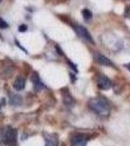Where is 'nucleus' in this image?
I'll list each match as a JSON object with an SVG mask.
<instances>
[{"label":"nucleus","mask_w":130,"mask_h":146,"mask_svg":"<svg viewBox=\"0 0 130 146\" xmlns=\"http://www.w3.org/2000/svg\"><path fill=\"white\" fill-rule=\"evenodd\" d=\"M8 27H9L8 23H7L3 19L0 18V28H1V29H4V28H7Z\"/></svg>","instance_id":"nucleus-13"},{"label":"nucleus","mask_w":130,"mask_h":146,"mask_svg":"<svg viewBox=\"0 0 130 146\" xmlns=\"http://www.w3.org/2000/svg\"><path fill=\"white\" fill-rule=\"evenodd\" d=\"M10 103L12 105H18L22 103V96H18V95H14L11 96V100H10Z\"/></svg>","instance_id":"nucleus-10"},{"label":"nucleus","mask_w":130,"mask_h":146,"mask_svg":"<svg viewBox=\"0 0 130 146\" xmlns=\"http://www.w3.org/2000/svg\"><path fill=\"white\" fill-rule=\"evenodd\" d=\"M124 66H125V67H126V68H127V69H128V70H129V71H130V63H127V64H125V65H124Z\"/></svg>","instance_id":"nucleus-17"},{"label":"nucleus","mask_w":130,"mask_h":146,"mask_svg":"<svg viewBox=\"0 0 130 146\" xmlns=\"http://www.w3.org/2000/svg\"><path fill=\"white\" fill-rule=\"evenodd\" d=\"M18 30H20V32H24L27 30V27L25 25H20V27H18Z\"/></svg>","instance_id":"nucleus-15"},{"label":"nucleus","mask_w":130,"mask_h":146,"mask_svg":"<svg viewBox=\"0 0 130 146\" xmlns=\"http://www.w3.org/2000/svg\"><path fill=\"white\" fill-rule=\"evenodd\" d=\"M58 137L56 135H51L46 139V146H57Z\"/></svg>","instance_id":"nucleus-7"},{"label":"nucleus","mask_w":130,"mask_h":146,"mask_svg":"<svg viewBox=\"0 0 130 146\" xmlns=\"http://www.w3.org/2000/svg\"><path fill=\"white\" fill-rule=\"evenodd\" d=\"M24 87H25V81L22 78H18L15 81V83H14V88L16 91H22L24 89Z\"/></svg>","instance_id":"nucleus-8"},{"label":"nucleus","mask_w":130,"mask_h":146,"mask_svg":"<svg viewBox=\"0 0 130 146\" xmlns=\"http://www.w3.org/2000/svg\"><path fill=\"white\" fill-rule=\"evenodd\" d=\"M88 105L95 114L100 117H107L111 112V103L105 98H96L89 100Z\"/></svg>","instance_id":"nucleus-1"},{"label":"nucleus","mask_w":130,"mask_h":146,"mask_svg":"<svg viewBox=\"0 0 130 146\" xmlns=\"http://www.w3.org/2000/svg\"><path fill=\"white\" fill-rule=\"evenodd\" d=\"M75 30H76L77 34L79 35L80 37H82V38H84V40L90 42L92 44L94 43L90 33H89L88 30H87L84 27H82V25H75Z\"/></svg>","instance_id":"nucleus-3"},{"label":"nucleus","mask_w":130,"mask_h":146,"mask_svg":"<svg viewBox=\"0 0 130 146\" xmlns=\"http://www.w3.org/2000/svg\"><path fill=\"white\" fill-rule=\"evenodd\" d=\"M124 14H125V17L130 19V5H128V6L126 7V8H125Z\"/></svg>","instance_id":"nucleus-14"},{"label":"nucleus","mask_w":130,"mask_h":146,"mask_svg":"<svg viewBox=\"0 0 130 146\" xmlns=\"http://www.w3.org/2000/svg\"><path fill=\"white\" fill-rule=\"evenodd\" d=\"M32 81H33V83H34V87H35V89H36V90H41V89H43V88H44L43 83H42V82L40 81L39 77L37 76L36 74L33 75Z\"/></svg>","instance_id":"nucleus-9"},{"label":"nucleus","mask_w":130,"mask_h":146,"mask_svg":"<svg viewBox=\"0 0 130 146\" xmlns=\"http://www.w3.org/2000/svg\"><path fill=\"white\" fill-rule=\"evenodd\" d=\"M95 60L99 64L104 65V66H111V67H115V64L111 62L107 56L101 55V54H95Z\"/></svg>","instance_id":"nucleus-6"},{"label":"nucleus","mask_w":130,"mask_h":146,"mask_svg":"<svg viewBox=\"0 0 130 146\" xmlns=\"http://www.w3.org/2000/svg\"><path fill=\"white\" fill-rule=\"evenodd\" d=\"M0 142L9 146L16 144V131L11 127H7L0 131Z\"/></svg>","instance_id":"nucleus-2"},{"label":"nucleus","mask_w":130,"mask_h":146,"mask_svg":"<svg viewBox=\"0 0 130 146\" xmlns=\"http://www.w3.org/2000/svg\"><path fill=\"white\" fill-rule=\"evenodd\" d=\"M55 48H56V51H58V54H59V55H63V53H62V51H61V49L59 48V46H56Z\"/></svg>","instance_id":"nucleus-16"},{"label":"nucleus","mask_w":130,"mask_h":146,"mask_svg":"<svg viewBox=\"0 0 130 146\" xmlns=\"http://www.w3.org/2000/svg\"><path fill=\"white\" fill-rule=\"evenodd\" d=\"M97 87L100 90H109L112 87V81L107 76L101 74L97 79Z\"/></svg>","instance_id":"nucleus-4"},{"label":"nucleus","mask_w":130,"mask_h":146,"mask_svg":"<svg viewBox=\"0 0 130 146\" xmlns=\"http://www.w3.org/2000/svg\"><path fill=\"white\" fill-rule=\"evenodd\" d=\"M82 17H84V20H90L92 18V13L90 10L88 9H84L82 11Z\"/></svg>","instance_id":"nucleus-12"},{"label":"nucleus","mask_w":130,"mask_h":146,"mask_svg":"<svg viewBox=\"0 0 130 146\" xmlns=\"http://www.w3.org/2000/svg\"><path fill=\"white\" fill-rule=\"evenodd\" d=\"M73 146H86L87 142V137L86 135H82V133H78L75 135L71 139Z\"/></svg>","instance_id":"nucleus-5"},{"label":"nucleus","mask_w":130,"mask_h":146,"mask_svg":"<svg viewBox=\"0 0 130 146\" xmlns=\"http://www.w3.org/2000/svg\"><path fill=\"white\" fill-rule=\"evenodd\" d=\"M63 101L66 105H72L74 103V100H73L72 96L69 93H66L65 96H63Z\"/></svg>","instance_id":"nucleus-11"}]
</instances>
